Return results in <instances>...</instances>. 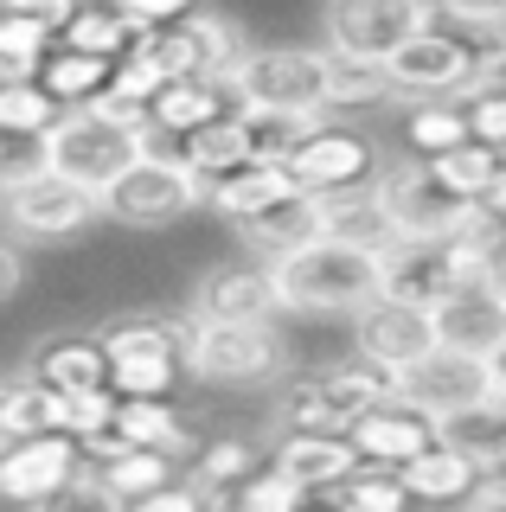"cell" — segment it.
<instances>
[{
    "mask_svg": "<svg viewBox=\"0 0 506 512\" xmlns=\"http://www.w3.org/2000/svg\"><path fill=\"white\" fill-rule=\"evenodd\" d=\"M270 282L289 314H359L385 295L378 288V250H353L334 244V237L270 263Z\"/></svg>",
    "mask_w": 506,
    "mask_h": 512,
    "instance_id": "6da1fadb",
    "label": "cell"
},
{
    "mask_svg": "<svg viewBox=\"0 0 506 512\" xmlns=\"http://www.w3.org/2000/svg\"><path fill=\"white\" fill-rule=\"evenodd\" d=\"M391 391H398L391 372H378L366 359H334V365H314V372H295L282 384L276 410H282V429H302V436H353V423L378 410Z\"/></svg>",
    "mask_w": 506,
    "mask_h": 512,
    "instance_id": "7a4b0ae2",
    "label": "cell"
},
{
    "mask_svg": "<svg viewBox=\"0 0 506 512\" xmlns=\"http://www.w3.org/2000/svg\"><path fill=\"white\" fill-rule=\"evenodd\" d=\"M116 397H167L186 372V314H122L97 333Z\"/></svg>",
    "mask_w": 506,
    "mask_h": 512,
    "instance_id": "3957f363",
    "label": "cell"
},
{
    "mask_svg": "<svg viewBox=\"0 0 506 512\" xmlns=\"http://www.w3.org/2000/svg\"><path fill=\"white\" fill-rule=\"evenodd\" d=\"M500 58L506 52H487V45H474L462 32L430 20L385 64V77H391V90H404V96H449V103H468L474 90H487L500 77Z\"/></svg>",
    "mask_w": 506,
    "mask_h": 512,
    "instance_id": "277c9868",
    "label": "cell"
},
{
    "mask_svg": "<svg viewBox=\"0 0 506 512\" xmlns=\"http://www.w3.org/2000/svg\"><path fill=\"white\" fill-rule=\"evenodd\" d=\"M244 109L276 116H327V45H263L231 77Z\"/></svg>",
    "mask_w": 506,
    "mask_h": 512,
    "instance_id": "5b68a950",
    "label": "cell"
},
{
    "mask_svg": "<svg viewBox=\"0 0 506 512\" xmlns=\"http://www.w3.org/2000/svg\"><path fill=\"white\" fill-rule=\"evenodd\" d=\"M186 372L199 384H270L289 372V340L276 333V320H257V327L186 320Z\"/></svg>",
    "mask_w": 506,
    "mask_h": 512,
    "instance_id": "8992f818",
    "label": "cell"
},
{
    "mask_svg": "<svg viewBox=\"0 0 506 512\" xmlns=\"http://www.w3.org/2000/svg\"><path fill=\"white\" fill-rule=\"evenodd\" d=\"M372 199H378V212H385L391 237H404V244H449L474 212V205H462L430 173V160H391L372 180Z\"/></svg>",
    "mask_w": 506,
    "mask_h": 512,
    "instance_id": "52a82bcc",
    "label": "cell"
},
{
    "mask_svg": "<svg viewBox=\"0 0 506 512\" xmlns=\"http://www.w3.org/2000/svg\"><path fill=\"white\" fill-rule=\"evenodd\" d=\"M45 160H52L58 180H71V186H84V192L103 199V192L141 160V135L103 122L97 109H71V116L45 135Z\"/></svg>",
    "mask_w": 506,
    "mask_h": 512,
    "instance_id": "ba28073f",
    "label": "cell"
},
{
    "mask_svg": "<svg viewBox=\"0 0 506 512\" xmlns=\"http://www.w3.org/2000/svg\"><path fill=\"white\" fill-rule=\"evenodd\" d=\"M141 52L167 71V84H231L237 64H244V39H237L231 20H218V13H186V20H173L167 32H154V39H141Z\"/></svg>",
    "mask_w": 506,
    "mask_h": 512,
    "instance_id": "9c48e42d",
    "label": "cell"
},
{
    "mask_svg": "<svg viewBox=\"0 0 506 512\" xmlns=\"http://www.w3.org/2000/svg\"><path fill=\"white\" fill-rule=\"evenodd\" d=\"M205 205V186L180 160H161V154H141L116 186L103 192V218L129 224V231H161V224H180L186 212Z\"/></svg>",
    "mask_w": 506,
    "mask_h": 512,
    "instance_id": "30bf717a",
    "label": "cell"
},
{
    "mask_svg": "<svg viewBox=\"0 0 506 512\" xmlns=\"http://www.w3.org/2000/svg\"><path fill=\"white\" fill-rule=\"evenodd\" d=\"M90 218H103V199L58 180V173H39V180L0 192V231H7V244H65Z\"/></svg>",
    "mask_w": 506,
    "mask_h": 512,
    "instance_id": "8fae6325",
    "label": "cell"
},
{
    "mask_svg": "<svg viewBox=\"0 0 506 512\" xmlns=\"http://www.w3.org/2000/svg\"><path fill=\"white\" fill-rule=\"evenodd\" d=\"M423 26H430L423 0H340V7H327V52L359 64H391Z\"/></svg>",
    "mask_w": 506,
    "mask_h": 512,
    "instance_id": "7c38bea8",
    "label": "cell"
},
{
    "mask_svg": "<svg viewBox=\"0 0 506 512\" xmlns=\"http://www.w3.org/2000/svg\"><path fill=\"white\" fill-rule=\"evenodd\" d=\"M289 173H295V186H302L308 199H340V192H366L378 173H385V160H378V141L372 135L321 122L302 148H295Z\"/></svg>",
    "mask_w": 506,
    "mask_h": 512,
    "instance_id": "4fadbf2b",
    "label": "cell"
},
{
    "mask_svg": "<svg viewBox=\"0 0 506 512\" xmlns=\"http://www.w3.org/2000/svg\"><path fill=\"white\" fill-rule=\"evenodd\" d=\"M398 397L417 404L423 416H436V423H449V416H462V410L494 397V359H468V352L436 346L410 372H398Z\"/></svg>",
    "mask_w": 506,
    "mask_h": 512,
    "instance_id": "5bb4252c",
    "label": "cell"
},
{
    "mask_svg": "<svg viewBox=\"0 0 506 512\" xmlns=\"http://www.w3.org/2000/svg\"><path fill=\"white\" fill-rule=\"evenodd\" d=\"M353 455H359V468H378V474H404L417 455H430V448L442 442V423L436 416H423L417 404H404L398 391L385 397L378 410H366L353 423Z\"/></svg>",
    "mask_w": 506,
    "mask_h": 512,
    "instance_id": "9a60e30c",
    "label": "cell"
},
{
    "mask_svg": "<svg viewBox=\"0 0 506 512\" xmlns=\"http://www.w3.org/2000/svg\"><path fill=\"white\" fill-rule=\"evenodd\" d=\"M423 352H436V327H430L423 308H404V301L378 295L372 308L353 314V359L391 372V384H398V372H410Z\"/></svg>",
    "mask_w": 506,
    "mask_h": 512,
    "instance_id": "2e32d148",
    "label": "cell"
},
{
    "mask_svg": "<svg viewBox=\"0 0 506 512\" xmlns=\"http://www.w3.org/2000/svg\"><path fill=\"white\" fill-rule=\"evenodd\" d=\"M84 468H90V461H84V448H77L71 436L13 442V448H0V500L39 512L45 500H58V493H65Z\"/></svg>",
    "mask_w": 506,
    "mask_h": 512,
    "instance_id": "e0dca14e",
    "label": "cell"
},
{
    "mask_svg": "<svg viewBox=\"0 0 506 512\" xmlns=\"http://www.w3.org/2000/svg\"><path fill=\"white\" fill-rule=\"evenodd\" d=\"M430 327H436V346H449V352H468V359H500V352H506V295H500V276L462 282L430 314Z\"/></svg>",
    "mask_w": 506,
    "mask_h": 512,
    "instance_id": "ac0fdd59",
    "label": "cell"
},
{
    "mask_svg": "<svg viewBox=\"0 0 506 512\" xmlns=\"http://www.w3.org/2000/svg\"><path fill=\"white\" fill-rule=\"evenodd\" d=\"M276 314H282V301H276L270 263L205 269L193 288V308H186V320H218V327H257V320H276Z\"/></svg>",
    "mask_w": 506,
    "mask_h": 512,
    "instance_id": "d6986e66",
    "label": "cell"
},
{
    "mask_svg": "<svg viewBox=\"0 0 506 512\" xmlns=\"http://www.w3.org/2000/svg\"><path fill=\"white\" fill-rule=\"evenodd\" d=\"M378 288H385V301L436 314L442 301L462 288V276H455L449 244H404V237H391V244L378 250Z\"/></svg>",
    "mask_w": 506,
    "mask_h": 512,
    "instance_id": "ffe728a7",
    "label": "cell"
},
{
    "mask_svg": "<svg viewBox=\"0 0 506 512\" xmlns=\"http://www.w3.org/2000/svg\"><path fill=\"white\" fill-rule=\"evenodd\" d=\"M26 378L45 384L52 397H90V391H109V352L97 333H45L26 352Z\"/></svg>",
    "mask_w": 506,
    "mask_h": 512,
    "instance_id": "44dd1931",
    "label": "cell"
},
{
    "mask_svg": "<svg viewBox=\"0 0 506 512\" xmlns=\"http://www.w3.org/2000/svg\"><path fill=\"white\" fill-rule=\"evenodd\" d=\"M263 461H270L276 474H289L302 493H314V500H327L334 487H346V480L359 474V455H353L346 436H302V429H282Z\"/></svg>",
    "mask_w": 506,
    "mask_h": 512,
    "instance_id": "7402d4cb",
    "label": "cell"
},
{
    "mask_svg": "<svg viewBox=\"0 0 506 512\" xmlns=\"http://www.w3.org/2000/svg\"><path fill=\"white\" fill-rule=\"evenodd\" d=\"M84 461H90V474L103 480V493H109V500H116L122 512H129L135 500H148V493H161V487H173V480H180V461L116 442V429H109L103 442H90V448H84Z\"/></svg>",
    "mask_w": 506,
    "mask_h": 512,
    "instance_id": "603a6c76",
    "label": "cell"
},
{
    "mask_svg": "<svg viewBox=\"0 0 506 512\" xmlns=\"http://www.w3.org/2000/svg\"><path fill=\"white\" fill-rule=\"evenodd\" d=\"M289 199H302L295 173L289 167H263V160H250V167L231 173V180L205 186V205H212L231 231H237V224H250V218H263V212H276V205H289Z\"/></svg>",
    "mask_w": 506,
    "mask_h": 512,
    "instance_id": "cb8c5ba5",
    "label": "cell"
},
{
    "mask_svg": "<svg viewBox=\"0 0 506 512\" xmlns=\"http://www.w3.org/2000/svg\"><path fill=\"white\" fill-rule=\"evenodd\" d=\"M237 109H244V103H237L231 84H167L148 103V128L167 135V141H186V135H199V128L237 116Z\"/></svg>",
    "mask_w": 506,
    "mask_h": 512,
    "instance_id": "d4e9b609",
    "label": "cell"
},
{
    "mask_svg": "<svg viewBox=\"0 0 506 512\" xmlns=\"http://www.w3.org/2000/svg\"><path fill=\"white\" fill-rule=\"evenodd\" d=\"M116 442L167 455V461H193L199 455L193 429L180 423V410H173L167 397H116Z\"/></svg>",
    "mask_w": 506,
    "mask_h": 512,
    "instance_id": "484cf974",
    "label": "cell"
},
{
    "mask_svg": "<svg viewBox=\"0 0 506 512\" xmlns=\"http://www.w3.org/2000/svg\"><path fill=\"white\" fill-rule=\"evenodd\" d=\"M237 237H244V250H250V256H263V263H282V256L321 244V199H308V192H302V199L276 205V212L237 224Z\"/></svg>",
    "mask_w": 506,
    "mask_h": 512,
    "instance_id": "4316f807",
    "label": "cell"
},
{
    "mask_svg": "<svg viewBox=\"0 0 506 512\" xmlns=\"http://www.w3.org/2000/svg\"><path fill=\"white\" fill-rule=\"evenodd\" d=\"M398 480H404L410 506H417V500H423V506H468L474 493L487 487L481 468H474V461H462L449 442H436L430 455H417V461H410V468H404Z\"/></svg>",
    "mask_w": 506,
    "mask_h": 512,
    "instance_id": "83f0119b",
    "label": "cell"
},
{
    "mask_svg": "<svg viewBox=\"0 0 506 512\" xmlns=\"http://www.w3.org/2000/svg\"><path fill=\"white\" fill-rule=\"evenodd\" d=\"M442 442L462 461H474L481 480H500L506 474V397H487V404L449 416V423H442Z\"/></svg>",
    "mask_w": 506,
    "mask_h": 512,
    "instance_id": "f1b7e54d",
    "label": "cell"
},
{
    "mask_svg": "<svg viewBox=\"0 0 506 512\" xmlns=\"http://www.w3.org/2000/svg\"><path fill=\"white\" fill-rule=\"evenodd\" d=\"M180 167L193 173L199 186H218V180H231L237 167H250V141H244V109L225 122H212V128H199V135H186L180 141Z\"/></svg>",
    "mask_w": 506,
    "mask_h": 512,
    "instance_id": "f546056e",
    "label": "cell"
},
{
    "mask_svg": "<svg viewBox=\"0 0 506 512\" xmlns=\"http://www.w3.org/2000/svg\"><path fill=\"white\" fill-rule=\"evenodd\" d=\"M58 45H65V52H84V58H103V64H122V58L141 52V32L129 26L122 7H71Z\"/></svg>",
    "mask_w": 506,
    "mask_h": 512,
    "instance_id": "4dcf8cb0",
    "label": "cell"
},
{
    "mask_svg": "<svg viewBox=\"0 0 506 512\" xmlns=\"http://www.w3.org/2000/svg\"><path fill=\"white\" fill-rule=\"evenodd\" d=\"M109 77H116V64H103V58H84V52H65V45H52L39 64V90L52 96L58 109H90L97 96L109 90Z\"/></svg>",
    "mask_w": 506,
    "mask_h": 512,
    "instance_id": "1f68e13d",
    "label": "cell"
},
{
    "mask_svg": "<svg viewBox=\"0 0 506 512\" xmlns=\"http://www.w3.org/2000/svg\"><path fill=\"white\" fill-rule=\"evenodd\" d=\"M58 404L45 384L33 378H0V448L33 442V436H58Z\"/></svg>",
    "mask_w": 506,
    "mask_h": 512,
    "instance_id": "d6a6232c",
    "label": "cell"
},
{
    "mask_svg": "<svg viewBox=\"0 0 506 512\" xmlns=\"http://www.w3.org/2000/svg\"><path fill=\"white\" fill-rule=\"evenodd\" d=\"M321 237L353 244V250H385L391 224H385V212H378L372 186L366 192H340V199H321Z\"/></svg>",
    "mask_w": 506,
    "mask_h": 512,
    "instance_id": "836d02e7",
    "label": "cell"
},
{
    "mask_svg": "<svg viewBox=\"0 0 506 512\" xmlns=\"http://www.w3.org/2000/svg\"><path fill=\"white\" fill-rule=\"evenodd\" d=\"M321 128V116H276V109H244V141H250V160L263 167H289L295 148Z\"/></svg>",
    "mask_w": 506,
    "mask_h": 512,
    "instance_id": "e575fe53",
    "label": "cell"
},
{
    "mask_svg": "<svg viewBox=\"0 0 506 512\" xmlns=\"http://www.w3.org/2000/svg\"><path fill=\"white\" fill-rule=\"evenodd\" d=\"M404 141H410V160H442V154H455V148H468V109H455V103H423V109H410L404 116Z\"/></svg>",
    "mask_w": 506,
    "mask_h": 512,
    "instance_id": "d590c367",
    "label": "cell"
},
{
    "mask_svg": "<svg viewBox=\"0 0 506 512\" xmlns=\"http://www.w3.org/2000/svg\"><path fill=\"white\" fill-rule=\"evenodd\" d=\"M186 468H193V480L205 493H237L250 474L263 468V455L244 436H212V442H199V455L186 461Z\"/></svg>",
    "mask_w": 506,
    "mask_h": 512,
    "instance_id": "8d00e7d4",
    "label": "cell"
},
{
    "mask_svg": "<svg viewBox=\"0 0 506 512\" xmlns=\"http://www.w3.org/2000/svg\"><path fill=\"white\" fill-rule=\"evenodd\" d=\"M430 173H436V180L449 186L462 205H487V192H494V180H500V154L481 148V141H468V148L430 160Z\"/></svg>",
    "mask_w": 506,
    "mask_h": 512,
    "instance_id": "74e56055",
    "label": "cell"
},
{
    "mask_svg": "<svg viewBox=\"0 0 506 512\" xmlns=\"http://www.w3.org/2000/svg\"><path fill=\"white\" fill-rule=\"evenodd\" d=\"M385 96H391L385 64H359V58L327 52V109H366V103H385Z\"/></svg>",
    "mask_w": 506,
    "mask_h": 512,
    "instance_id": "f35d334b",
    "label": "cell"
},
{
    "mask_svg": "<svg viewBox=\"0 0 506 512\" xmlns=\"http://www.w3.org/2000/svg\"><path fill=\"white\" fill-rule=\"evenodd\" d=\"M327 512H410V493L398 474H378V468H359L346 487L327 493Z\"/></svg>",
    "mask_w": 506,
    "mask_h": 512,
    "instance_id": "ab89813d",
    "label": "cell"
},
{
    "mask_svg": "<svg viewBox=\"0 0 506 512\" xmlns=\"http://www.w3.org/2000/svg\"><path fill=\"white\" fill-rule=\"evenodd\" d=\"M58 122H65V109H58L39 84H13V90H0V135H33V141H45Z\"/></svg>",
    "mask_w": 506,
    "mask_h": 512,
    "instance_id": "60d3db41",
    "label": "cell"
},
{
    "mask_svg": "<svg viewBox=\"0 0 506 512\" xmlns=\"http://www.w3.org/2000/svg\"><path fill=\"white\" fill-rule=\"evenodd\" d=\"M39 173H52V160H45V141H33V135H0V192L39 180Z\"/></svg>",
    "mask_w": 506,
    "mask_h": 512,
    "instance_id": "b9f144b4",
    "label": "cell"
},
{
    "mask_svg": "<svg viewBox=\"0 0 506 512\" xmlns=\"http://www.w3.org/2000/svg\"><path fill=\"white\" fill-rule=\"evenodd\" d=\"M161 90H167V71H161V64H154L148 52L122 58V64H116V77H109V96H122V103H141V109H148Z\"/></svg>",
    "mask_w": 506,
    "mask_h": 512,
    "instance_id": "7bdbcfd3",
    "label": "cell"
},
{
    "mask_svg": "<svg viewBox=\"0 0 506 512\" xmlns=\"http://www.w3.org/2000/svg\"><path fill=\"white\" fill-rule=\"evenodd\" d=\"M468 135L481 141V148L506 154V90L500 84H487V90L468 96Z\"/></svg>",
    "mask_w": 506,
    "mask_h": 512,
    "instance_id": "ee69618b",
    "label": "cell"
},
{
    "mask_svg": "<svg viewBox=\"0 0 506 512\" xmlns=\"http://www.w3.org/2000/svg\"><path fill=\"white\" fill-rule=\"evenodd\" d=\"M129 512H212V493H205L199 480L186 474V480H173V487H161V493H148V500H135Z\"/></svg>",
    "mask_w": 506,
    "mask_h": 512,
    "instance_id": "f6af8a7d",
    "label": "cell"
},
{
    "mask_svg": "<svg viewBox=\"0 0 506 512\" xmlns=\"http://www.w3.org/2000/svg\"><path fill=\"white\" fill-rule=\"evenodd\" d=\"M39 512H122V506L109 500V493H103V480H97V474L84 468V474H77V480H71L65 493H58V500H45Z\"/></svg>",
    "mask_w": 506,
    "mask_h": 512,
    "instance_id": "bcb514c9",
    "label": "cell"
},
{
    "mask_svg": "<svg viewBox=\"0 0 506 512\" xmlns=\"http://www.w3.org/2000/svg\"><path fill=\"white\" fill-rule=\"evenodd\" d=\"M20 282H26V263H20V244H7L0 237V308H7L13 295H20Z\"/></svg>",
    "mask_w": 506,
    "mask_h": 512,
    "instance_id": "7dc6e473",
    "label": "cell"
},
{
    "mask_svg": "<svg viewBox=\"0 0 506 512\" xmlns=\"http://www.w3.org/2000/svg\"><path fill=\"white\" fill-rule=\"evenodd\" d=\"M462 512H506V487H500V480H487V487L474 493V500H468Z\"/></svg>",
    "mask_w": 506,
    "mask_h": 512,
    "instance_id": "c3c4849f",
    "label": "cell"
},
{
    "mask_svg": "<svg viewBox=\"0 0 506 512\" xmlns=\"http://www.w3.org/2000/svg\"><path fill=\"white\" fill-rule=\"evenodd\" d=\"M487 212L506 218V154H500V180H494V192H487Z\"/></svg>",
    "mask_w": 506,
    "mask_h": 512,
    "instance_id": "681fc988",
    "label": "cell"
},
{
    "mask_svg": "<svg viewBox=\"0 0 506 512\" xmlns=\"http://www.w3.org/2000/svg\"><path fill=\"white\" fill-rule=\"evenodd\" d=\"M494 397H506V352L494 359Z\"/></svg>",
    "mask_w": 506,
    "mask_h": 512,
    "instance_id": "f907efd6",
    "label": "cell"
},
{
    "mask_svg": "<svg viewBox=\"0 0 506 512\" xmlns=\"http://www.w3.org/2000/svg\"><path fill=\"white\" fill-rule=\"evenodd\" d=\"M494 84H500V90H506V58H500V77H494Z\"/></svg>",
    "mask_w": 506,
    "mask_h": 512,
    "instance_id": "816d5d0a",
    "label": "cell"
},
{
    "mask_svg": "<svg viewBox=\"0 0 506 512\" xmlns=\"http://www.w3.org/2000/svg\"><path fill=\"white\" fill-rule=\"evenodd\" d=\"M500 295H506V269H500Z\"/></svg>",
    "mask_w": 506,
    "mask_h": 512,
    "instance_id": "f5cc1de1",
    "label": "cell"
}]
</instances>
